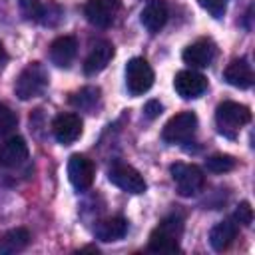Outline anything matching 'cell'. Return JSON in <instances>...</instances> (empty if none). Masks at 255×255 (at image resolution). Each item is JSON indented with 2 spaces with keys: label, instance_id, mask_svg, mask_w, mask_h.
I'll use <instances>...</instances> for the list:
<instances>
[{
  "label": "cell",
  "instance_id": "5b68a950",
  "mask_svg": "<svg viewBox=\"0 0 255 255\" xmlns=\"http://www.w3.org/2000/svg\"><path fill=\"white\" fill-rule=\"evenodd\" d=\"M195 129H197V116L193 112H181V114H175L163 126L161 137H163V141L173 143V145L185 143L195 135Z\"/></svg>",
  "mask_w": 255,
  "mask_h": 255
},
{
  "label": "cell",
  "instance_id": "603a6c76",
  "mask_svg": "<svg viewBox=\"0 0 255 255\" xmlns=\"http://www.w3.org/2000/svg\"><path fill=\"white\" fill-rule=\"evenodd\" d=\"M18 126V116L4 104H0V135H10Z\"/></svg>",
  "mask_w": 255,
  "mask_h": 255
},
{
  "label": "cell",
  "instance_id": "d6986e66",
  "mask_svg": "<svg viewBox=\"0 0 255 255\" xmlns=\"http://www.w3.org/2000/svg\"><path fill=\"white\" fill-rule=\"evenodd\" d=\"M128 233V221L120 215L116 217H108V219H102L98 221V225L94 227V235L100 239V241H118L122 239L124 235Z\"/></svg>",
  "mask_w": 255,
  "mask_h": 255
},
{
  "label": "cell",
  "instance_id": "ba28073f",
  "mask_svg": "<svg viewBox=\"0 0 255 255\" xmlns=\"http://www.w3.org/2000/svg\"><path fill=\"white\" fill-rule=\"evenodd\" d=\"M94 163L82 153H74L68 159V179L78 191H86L94 183Z\"/></svg>",
  "mask_w": 255,
  "mask_h": 255
},
{
  "label": "cell",
  "instance_id": "d4e9b609",
  "mask_svg": "<svg viewBox=\"0 0 255 255\" xmlns=\"http://www.w3.org/2000/svg\"><path fill=\"white\" fill-rule=\"evenodd\" d=\"M199 2V6L203 8V10H207L213 18H223V14H225V10H227V0H197Z\"/></svg>",
  "mask_w": 255,
  "mask_h": 255
},
{
  "label": "cell",
  "instance_id": "277c9868",
  "mask_svg": "<svg viewBox=\"0 0 255 255\" xmlns=\"http://www.w3.org/2000/svg\"><path fill=\"white\" fill-rule=\"evenodd\" d=\"M169 173H171V179H173L177 191L185 197L199 193L205 185L203 171L193 163H173L169 167Z\"/></svg>",
  "mask_w": 255,
  "mask_h": 255
},
{
  "label": "cell",
  "instance_id": "8992f818",
  "mask_svg": "<svg viewBox=\"0 0 255 255\" xmlns=\"http://www.w3.org/2000/svg\"><path fill=\"white\" fill-rule=\"evenodd\" d=\"M153 86V70L143 58H131L126 66V88L131 96H141Z\"/></svg>",
  "mask_w": 255,
  "mask_h": 255
},
{
  "label": "cell",
  "instance_id": "5bb4252c",
  "mask_svg": "<svg viewBox=\"0 0 255 255\" xmlns=\"http://www.w3.org/2000/svg\"><path fill=\"white\" fill-rule=\"evenodd\" d=\"M112 58H114V44L108 42V40L96 42L94 48L90 50L86 62H84V72H86V76H96V74H100V72L110 64Z\"/></svg>",
  "mask_w": 255,
  "mask_h": 255
},
{
  "label": "cell",
  "instance_id": "44dd1931",
  "mask_svg": "<svg viewBox=\"0 0 255 255\" xmlns=\"http://www.w3.org/2000/svg\"><path fill=\"white\" fill-rule=\"evenodd\" d=\"M72 106L80 108V110H86V112H94L100 104V88H94V86H88V88H82L80 92H76L72 98H70Z\"/></svg>",
  "mask_w": 255,
  "mask_h": 255
},
{
  "label": "cell",
  "instance_id": "9a60e30c",
  "mask_svg": "<svg viewBox=\"0 0 255 255\" xmlns=\"http://www.w3.org/2000/svg\"><path fill=\"white\" fill-rule=\"evenodd\" d=\"M28 159V143L20 135H10L6 141L0 143V165L14 167Z\"/></svg>",
  "mask_w": 255,
  "mask_h": 255
},
{
  "label": "cell",
  "instance_id": "52a82bcc",
  "mask_svg": "<svg viewBox=\"0 0 255 255\" xmlns=\"http://www.w3.org/2000/svg\"><path fill=\"white\" fill-rule=\"evenodd\" d=\"M108 177L116 187H120V189H124L128 193H135L137 195V193H143L145 187H147V183L141 177V173L135 167H131L128 163H122V161H118V163H114L110 167Z\"/></svg>",
  "mask_w": 255,
  "mask_h": 255
},
{
  "label": "cell",
  "instance_id": "e0dca14e",
  "mask_svg": "<svg viewBox=\"0 0 255 255\" xmlns=\"http://www.w3.org/2000/svg\"><path fill=\"white\" fill-rule=\"evenodd\" d=\"M78 54V42L74 36H58L50 44V60L58 68H68Z\"/></svg>",
  "mask_w": 255,
  "mask_h": 255
},
{
  "label": "cell",
  "instance_id": "cb8c5ba5",
  "mask_svg": "<svg viewBox=\"0 0 255 255\" xmlns=\"http://www.w3.org/2000/svg\"><path fill=\"white\" fill-rule=\"evenodd\" d=\"M18 4H20V12L24 14V18L34 20V22H38V20H40L42 6H44V2H42V0H20Z\"/></svg>",
  "mask_w": 255,
  "mask_h": 255
},
{
  "label": "cell",
  "instance_id": "2e32d148",
  "mask_svg": "<svg viewBox=\"0 0 255 255\" xmlns=\"http://www.w3.org/2000/svg\"><path fill=\"white\" fill-rule=\"evenodd\" d=\"M223 78H225V82L229 86L239 88V90H247V88L253 86V70H251V64L245 58H235L225 68Z\"/></svg>",
  "mask_w": 255,
  "mask_h": 255
},
{
  "label": "cell",
  "instance_id": "ffe728a7",
  "mask_svg": "<svg viewBox=\"0 0 255 255\" xmlns=\"http://www.w3.org/2000/svg\"><path fill=\"white\" fill-rule=\"evenodd\" d=\"M30 243V233L28 229L24 227H16V229H10L6 231L2 237H0V255H14V253H20L28 247Z\"/></svg>",
  "mask_w": 255,
  "mask_h": 255
},
{
  "label": "cell",
  "instance_id": "4316f807",
  "mask_svg": "<svg viewBox=\"0 0 255 255\" xmlns=\"http://www.w3.org/2000/svg\"><path fill=\"white\" fill-rule=\"evenodd\" d=\"M161 110H163V106H161L157 100H149V102L145 104V108H143V114H145L149 120H153V118H157V116L161 114Z\"/></svg>",
  "mask_w": 255,
  "mask_h": 255
},
{
  "label": "cell",
  "instance_id": "83f0119b",
  "mask_svg": "<svg viewBox=\"0 0 255 255\" xmlns=\"http://www.w3.org/2000/svg\"><path fill=\"white\" fill-rule=\"evenodd\" d=\"M8 60V54H6V50H4V46L0 44V68L4 66V62Z\"/></svg>",
  "mask_w": 255,
  "mask_h": 255
},
{
  "label": "cell",
  "instance_id": "7a4b0ae2",
  "mask_svg": "<svg viewBox=\"0 0 255 255\" xmlns=\"http://www.w3.org/2000/svg\"><path fill=\"white\" fill-rule=\"evenodd\" d=\"M46 88H48V70L40 62L28 64L20 72V76L16 78V84H14V92L20 100L38 98L44 94Z\"/></svg>",
  "mask_w": 255,
  "mask_h": 255
},
{
  "label": "cell",
  "instance_id": "6da1fadb",
  "mask_svg": "<svg viewBox=\"0 0 255 255\" xmlns=\"http://www.w3.org/2000/svg\"><path fill=\"white\" fill-rule=\"evenodd\" d=\"M183 233V219L181 215H167L159 221V225L149 233L147 249L153 253H177L179 239Z\"/></svg>",
  "mask_w": 255,
  "mask_h": 255
},
{
  "label": "cell",
  "instance_id": "9c48e42d",
  "mask_svg": "<svg viewBox=\"0 0 255 255\" xmlns=\"http://www.w3.org/2000/svg\"><path fill=\"white\" fill-rule=\"evenodd\" d=\"M120 6H122L120 0H88L84 6V14L90 24L98 28H108L116 20Z\"/></svg>",
  "mask_w": 255,
  "mask_h": 255
},
{
  "label": "cell",
  "instance_id": "4fadbf2b",
  "mask_svg": "<svg viewBox=\"0 0 255 255\" xmlns=\"http://www.w3.org/2000/svg\"><path fill=\"white\" fill-rule=\"evenodd\" d=\"M167 16H169V8H167L165 0H149L145 4V8L141 10L139 20L149 34H155L165 26Z\"/></svg>",
  "mask_w": 255,
  "mask_h": 255
},
{
  "label": "cell",
  "instance_id": "7402d4cb",
  "mask_svg": "<svg viewBox=\"0 0 255 255\" xmlns=\"http://www.w3.org/2000/svg\"><path fill=\"white\" fill-rule=\"evenodd\" d=\"M235 163H237L235 157H231L227 153H213L205 159V167L213 173H227L235 167Z\"/></svg>",
  "mask_w": 255,
  "mask_h": 255
},
{
  "label": "cell",
  "instance_id": "30bf717a",
  "mask_svg": "<svg viewBox=\"0 0 255 255\" xmlns=\"http://www.w3.org/2000/svg\"><path fill=\"white\" fill-rule=\"evenodd\" d=\"M173 88L183 100H193V98H199L207 90V78L203 74L195 72L193 68L181 70L173 78Z\"/></svg>",
  "mask_w": 255,
  "mask_h": 255
},
{
  "label": "cell",
  "instance_id": "8fae6325",
  "mask_svg": "<svg viewBox=\"0 0 255 255\" xmlns=\"http://www.w3.org/2000/svg\"><path fill=\"white\" fill-rule=\"evenodd\" d=\"M215 44L209 38H199L183 50V62L191 68H207L215 60Z\"/></svg>",
  "mask_w": 255,
  "mask_h": 255
},
{
  "label": "cell",
  "instance_id": "ac0fdd59",
  "mask_svg": "<svg viewBox=\"0 0 255 255\" xmlns=\"http://www.w3.org/2000/svg\"><path fill=\"white\" fill-rule=\"evenodd\" d=\"M237 231H239V223L231 217V219H223L219 221L211 233H209V243L215 251H225L237 237Z\"/></svg>",
  "mask_w": 255,
  "mask_h": 255
},
{
  "label": "cell",
  "instance_id": "484cf974",
  "mask_svg": "<svg viewBox=\"0 0 255 255\" xmlns=\"http://www.w3.org/2000/svg\"><path fill=\"white\" fill-rule=\"evenodd\" d=\"M233 219H235L237 223L249 227V225L253 223V209H251V205H249L247 201H241V203L237 205L235 213H233Z\"/></svg>",
  "mask_w": 255,
  "mask_h": 255
},
{
  "label": "cell",
  "instance_id": "7c38bea8",
  "mask_svg": "<svg viewBox=\"0 0 255 255\" xmlns=\"http://www.w3.org/2000/svg\"><path fill=\"white\" fill-rule=\"evenodd\" d=\"M52 133L62 145L74 143L82 135V120L76 114H58L52 122Z\"/></svg>",
  "mask_w": 255,
  "mask_h": 255
},
{
  "label": "cell",
  "instance_id": "3957f363",
  "mask_svg": "<svg viewBox=\"0 0 255 255\" xmlns=\"http://www.w3.org/2000/svg\"><path fill=\"white\" fill-rule=\"evenodd\" d=\"M215 122L217 128L223 135L227 137H235L237 131L251 122V112L247 106L237 104V102H223L217 106L215 110Z\"/></svg>",
  "mask_w": 255,
  "mask_h": 255
}]
</instances>
